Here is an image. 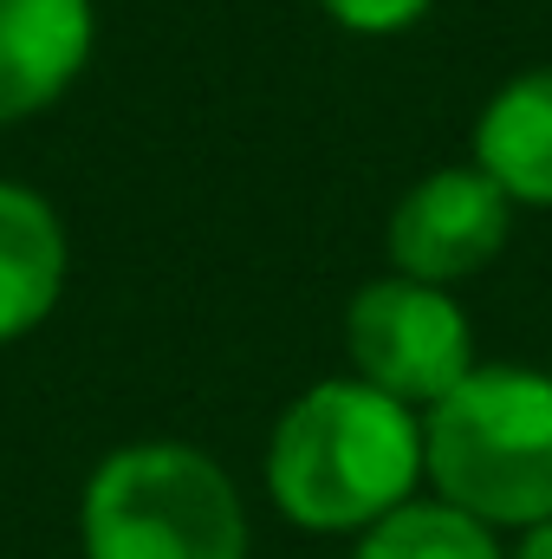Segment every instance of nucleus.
Segmentation results:
<instances>
[{
	"label": "nucleus",
	"mask_w": 552,
	"mask_h": 559,
	"mask_svg": "<svg viewBox=\"0 0 552 559\" xmlns=\"http://www.w3.org/2000/svg\"><path fill=\"white\" fill-rule=\"evenodd\" d=\"M422 481V423L364 378H325L286 404L267 442V495L305 534H364Z\"/></svg>",
	"instance_id": "nucleus-1"
},
{
	"label": "nucleus",
	"mask_w": 552,
	"mask_h": 559,
	"mask_svg": "<svg viewBox=\"0 0 552 559\" xmlns=\"http://www.w3.org/2000/svg\"><path fill=\"white\" fill-rule=\"evenodd\" d=\"M422 475L481 527L552 521V378L475 365L422 417Z\"/></svg>",
	"instance_id": "nucleus-2"
},
{
	"label": "nucleus",
	"mask_w": 552,
	"mask_h": 559,
	"mask_svg": "<svg viewBox=\"0 0 552 559\" xmlns=\"http://www.w3.org/2000/svg\"><path fill=\"white\" fill-rule=\"evenodd\" d=\"M85 559H248V508L228 468L189 442H131L85 481Z\"/></svg>",
	"instance_id": "nucleus-3"
},
{
	"label": "nucleus",
	"mask_w": 552,
	"mask_h": 559,
	"mask_svg": "<svg viewBox=\"0 0 552 559\" xmlns=\"http://www.w3.org/2000/svg\"><path fill=\"white\" fill-rule=\"evenodd\" d=\"M345 352L371 391L429 411L475 371V325L448 299V286L391 274L358 286V299L345 306Z\"/></svg>",
	"instance_id": "nucleus-4"
},
{
	"label": "nucleus",
	"mask_w": 552,
	"mask_h": 559,
	"mask_svg": "<svg viewBox=\"0 0 552 559\" xmlns=\"http://www.w3.org/2000/svg\"><path fill=\"white\" fill-rule=\"evenodd\" d=\"M507 235H514V202L481 169H435V176H422L391 209V228H384L391 267L404 280H429V286L481 274L507 248Z\"/></svg>",
	"instance_id": "nucleus-5"
},
{
	"label": "nucleus",
	"mask_w": 552,
	"mask_h": 559,
	"mask_svg": "<svg viewBox=\"0 0 552 559\" xmlns=\"http://www.w3.org/2000/svg\"><path fill=\"white\" fill-rule=\"evenodd\" d=\"M98 39L92 0H0V124L39 118L85 72Z\"/></svg>",
	"instance_id": "nucleus-6"
},
{
	"label": "nucleus",
	"mask_w": 552,
	"mask_h": 559,
	"mask_svg": "<svg viewBox=\"0 0 552 559\" xmlns=\"http://www.w3.org/2000/svg\"><path fill=\"white\" fill-rule=\"evenodd\" d=\"M475 169L501 182L507 202L552 209V66L507 79L475 118Z\"/></svg>",
	"instance_id": "nucleus-7"
},
{
	"label": "nucleus",
	"mask_w": 552,
	"mask_h": 559,
	"mask_svg": "<svg viewBox=\"0 0 552 559\" xmlns=\"http://www.w3.org/2000/svg\"><path fill=\"white\" fill-rule=\"evenodd\" d=\"M65 293V228L52 202L0 176V345L26 338Z\"/></svg>",
	"instance_id": "nucleus-8"
},
{
	"label": "nucleus",
	"mask_w": 552,
	"mask_h": 559,
	"mask_svg": "<svg viewBox=\"0 0 552 559\" xmlns=\"http://www.w3.org/2000/svg\"><path fill=\"white\" fill-rule=\"evenodd\" d=\"M358 559H501L494 527L448 501H404L377 527H364Z\"/></svg>",
	"instance_id": "nucleus-9"
},
{
	"label": "nucleus",
	"mask_w": 552,
	"mask_h": 559,
	"mask_svg": "<svg viewBox=\"0 0 552 559\" xmlns=\"http://www.w3.org/2000/svg\"><path fill=\"white\" fill-rule=\"evenodd\" d=\"M345 33H404L416 26L435 0H319Z\"/></svg>",
	"instance_id": "nucleus-10"
},
{
	"label": "nucleus",
	"mask_w": 552,
	"mask_h": 559,
	"mask_svg": "<svg viewBox=\"0 0 552 559\" xmlns=\"http://www.w3.org/2000/svg\"><path fill=\"white\" fill-rule=\"evenodd\" d=\"M514 559H552V521H540V527H527V540L514 547Z\"/></svg>",
	"instance_id": "nucleus-11"
}]
</instances>
